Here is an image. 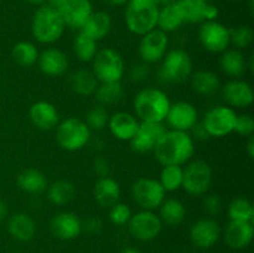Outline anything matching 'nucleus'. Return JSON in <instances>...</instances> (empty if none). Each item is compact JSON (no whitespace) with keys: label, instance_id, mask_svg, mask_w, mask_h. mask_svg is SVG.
<instances>
[{"label":"nucleus","instance_id":"obj_1","mask_svg":"<svg viewBox=\"0 0 254 253\" xmlns=\"http://www.w3.org/2000/svg\"><path fill=\"white\" fill-rule=\"evenodd\" d=\"M154 155L161 165L184 166L195 154V140L188 131L168 129L154 148Z\"/></svg>","mask_w":254,"mask_h":253},{"label":"nucleus","instance_id":"obj_2","mask_svg":"<svg viewBox=\"0 0 254 253\" xmlns=\"http://www.w3.org/2000/svg\"><path fill=\"white\" fill-rule=\"evenodd\" d=\"M170 106L168 94L155 87L143 88L133 101L134 113L140 122H165Z\"/></svg>","mask_w":254,"mask_h":253},{"label":"nucleus","instance_id":"obj_3","mask_svg":"<svg viewBox=\"0 0 254 253\" xmlns=\"http://www.w3.org/2000/svg\"><path fill=\"white\" fill-rule=\"evenodd\" d=\"M160 4L156 0H129L126 5L124 21L129 31L138 36L156 29Z\"/></svg>","mask_w":254,"mask_h":253},{"label":"nucleus","instance_id":"obj_4","mask_svg":"<svg viewBox=\"0 0 254 253\" xmlns=\"http://www.w3.org/2000/svg\"><path fill=\"white\" fill-rule=\"evenodd\" d=\"M66 30L64 19L57 10L49 5L39 6L32 16L31 32L37 42L52 45L59 41Z\"/></svg>","mask_w":254,"mask_h":253},{"label":"nucleus","instance_id":"obj_5","mask_svg":"<svg viewBox=\"0 0 254 253\" xmlns=\"http://www.w3.org/2000/svg\"><path fill=\"white\" fill-rule=\"evenodd\" d=\"M193 72L192 59L185 50L174 49L161 60L159 77L166 83H183Z\"/></svg>","mask_w":254,"mask_h":253},{"label":"nucleus","instance_id":"obj_6","mask_svg":"<svg viewBox=\"0 0 254 253\" xmlns=\"http://www.w3.org/2000/svg\"><path fill=\"white\" fill-rule=\"evenodd\" d=\"M56 141L64 150L78 151L91 140L92 130L84 121L69 117L60 122L56 128Z\"/></svg>","mask_w":254,"mask_h":253},{"label":"nucleus","instance_id":"obj_7","mask_svg":"<svg viewBox=\"0 0 254 253\" xmlns=\"http://www.w3.org/2000/svg\"><path fill=\"white\" fill-rule=\"evenodd\" d=\"M92 72L99 83L103 82H121L126 72V63L117 50L104 47L97 51L92 60Z\"/></svg>","mask_w":254,"mask_h":253},{"label":"nucleus","instance_id":"obj_8","mask_svg":"<svg viewBox=\"0 0 254 253\" xmlns=\"http://www.w3.org/2000/svg\"><path fill=\"white\" fill-rule=\"evenodd\" d=\"M213 181V171L210 164L201 159L185 164L181 189L190 196H203L208 192Z\"/></svg>","mask_w":254,"mask_h":253},{"label":"nucleus","instance_id":"obj_9","mask_svg":"<svg viewBox=\"0 0 254 253\" xmlns=\"http://www.w3.org/2000/svg\"><path fill=\"white\" fill-rule=\"evenodd\" d=\"M165 190L156 179L139 178L131 185V197L141 210L155 211L165 198Z\"/></svg>","mask_w":254,"mask_h":253},{"label":"nucleus","instance_id":"obj_10","mask_svg":"<svg viewBox=\"0 0 254 253\" xmlns=\"http://www.w3.org/2000/svg\"><path fill=\"white\" fill-rule=\"evenodd\" d=\"M238 114L228 106H216L206 112L202 124L210 138H223L235 131Z\"/></svg>","mask_w":254,"mask_h":253},{"label":"nucleus","instance_id":"obj_11","mask_svg":"<svg viewBox=\"0 0 254 253\" xmlns=\"http://www.w3.org/2000/svg\"><path fill=\"white\" fill-rule=\"evenodd\" d=\"M197 37L201 46L211 54H222L230 47V29L217 20L201 22Z\"/></svg>","mask_w":254,"mask_h":253},{"label":"nucleus","instance_id":"obj_12","mask_svg":"<svg viewBox=\"0 0 254 253\" xmlns=\"http://www.w3.org/2000/svg\"><path fill=\"white\" fill-rule=\"evenodd\" d=\"M163 228V222L154 211L141 210L131 215L128 222V231L135 240L149 242L159 236Z\"/></svg>","mask_w":254,"mask_h":253},{"label":"nucleus","instance_id":"obj_13","mask_svg":"<svg viewBox=\"0 0 254 253\" xmlns=\"http://www.w3.org/2000/svg\"><path fill=\"white\" fill-rule=\"evenodd\" d=\"M138 52L144 63H156L168 52L169 36L159 29H154L140 36Z\"/></svg>","mask_w":254,"mask_h":253},{"label":"nucleus","instance_id":"obj_14","mask_svg":"<svg viewBox=\"0 0 254 253\" xmlns=\"http://www.w3.org/2000/svg\"><path fill=\"white\" fill-rule=\"evenodd\" d=\"M166 130L164 122H140L138 131L129 141L130 148L139 154L153 151Z\"/></svg>","mask_w":254,"mask_h":253},{"label":"nucleus","instance_id":"obj_15","mask_svg":"<svg viewBox=\"0 0 254 253\" xmlns=\"http://www.w3.org/2000/svg\"><path fill=\"white\" fill-rule=\"evenodd\" d=\"M198 122V112L192 103L179 101L171 103L165 118L166 128L173 130L188 131Z\"/></svg>","mask_w":254,"mask_h":253},{"label":"nucleus","instance_id":"obj_16","mask_svg":"<svg viewBox=\"0 0 254 253\" xmlns=\"http://www.w3.org/2000/svg\"><path fill=\"white\" fill-rule=\"evenodd\" d=\"M185 24H201L217 20L220 11L208 0H178L175 1Z\"/></svg>","mask_w":254,"mask_h":253},{"label":"nucleus","instance_id":"obj_17","mask_svg":"<svg viewBox=\"0 0 254 253\" xmlns=\"http://www.w3.org/2000/svg\"><path fill=\"white\" fill-rule=\"evenodd\" d=\"M221 226L213 217H203L196 221L190 228V240L195 247L207 250L220 240Z\"/></svg>","mask_w":254,"mask_h":253},{"label":"nucleus","instance_id":"obj_18","mask_svg":"<svg viewBox=\"0 0 254 253\" xmlns=\"http://www.w3.org/2000/svg\"><path fill=\"white\" fill-rule=\"evenodd\" d=\"M64 19L66 27L81 30L93 12L91 0H64L57 10Z\"/></svg>","mask_w":254,"mask_h":253},{"label":"nucleus","instance_id":"obj_19","mask_svg":"<svg viewBox=\"0 0 254 253\" xmlns=\"http://www.w3.org/2000/svg\"><path fill=\"white\" fill-rule=\"evenodd\" d=\"M222 97L231 108H247L254 102L252 86L241 78L228 81L222 87Z\"/></svg>","mask_w":254,"mask_h":253},{"label":"nucleus","instance_id":"obj_20","mask_svg":"<svg viewBox=\"0 0 254 253\" xmlns=\"http://www.w3.org/2000/svg\"><path fill=\"white\" fill-rule=\"evenodd\" d=\"M82 221L76 213L64 211L55 215L50 221V231L56 238L62 241H69L81 235Z\"/></svg>","mask_w":254,"mask_h":253},{"label":"nucleus","instance_id":"obj_21","mask_svg":"<svg viewBox=\"0 0 254 253\" xmlns=\"http://www.w3.org/2000/svg\"><path fill=\"white\" fill-rule=\"evenodd\" d=\"M40 71L49 77H61L67 72L69 61L67 55L56 47H47L39 54L37 59Z\"/></svg>","mask_w":254,"mask_h":253},{"label":"nucleus","instance_id":"obj_22","mask_svg":"<svg viewBox=\"0 0 254 253\" xmlns=\"http://www.w3.org/2000/svg\"><path fill=\"white\" fill-rule=\"evenodd\" d=\"M253 222L248 221H231L223 231L225 243L232 250H243L253 240Z\"/></svg>","mask_w":254,"mask_h":253},{"label":"nucleus","instance_id":"obj_23","mask_svg":"<svg viewBox=\"0 0 254 253\" xmlns=\"http://www.w3.org/2000/svg\"><path fill=\"white\" fill-rule=\"evenodd\" d=\"M29 118L32 126L40 130H51L60 123V113L55 104L47 101L35 102L29 109Z\"/></svg>","mask_w":254,"mask_h":253},{"label":"nucleus","instance_id":"obj_24","mask_svg":"<svg viewBox=\"0 0 254 253\" xmlns=\"http://www.w3.org/2000/svg\"><path fill=\"white\" fill-rule=\"evenodd\" d=\"M140 121L128 112H116L109 116L108 128L114 138L122 141H130L138 131Z\"/></svg>","mask_w":254,"mask_h":253},{"label":"nucleus","instance_id":"obj_25","mask_svg":"<svg viewBox=\"0 0 254 253\" xmlns=\"http://www.w3.org/2000/svg\"><path fill=\"white\" fill-rule=\"evenodd\" d=\"M121 185L116 179L111 176L98 178L93 188V197L97 205L102 208H111L119 202L121 198Z\"/></svg>","mask_w":254,"mask_h":253},{"label":"nucleus","instance_id":"obj_26","mask_svg":"<svg viewBox=\"0 0 254 253\" xmlns=\"http://www.w3.org/2000/svg\"><path fill=\"white\" fill-rule=\"evenodd\" d=\"M112 26H113V20H112L111 15L108 12L99 10V11L92 12L91 16L88 17L86 24L79 31L84 32L89 37H92L94 41L98 42L108 36Z\"/></svg>","mask_w":254,"mask_h":253},{"label":"nucleus","instance_id":"obj_27","mask_svg":"<svg viewBox=\"0 0 254 253\" xmlns=\"http://www.w3.org/2000/svg\"><path fill=\"white\" fill-rule=\"evenodd\" d=\"M220 67L232 79L241 78L247 72V60L241 50L227 49L221 54Z\"/></svg>","mask_w":254,"mask_h":253},{"label":"nucleus","instance_id":"obj_28","mask_svg":"<svg viewBox=\"0 0 254 253\" xmlns=\"http://www.w3.org/2000/svg\"><path fill=\"white\" fill-rule=\"evenodd\" d=\"M7 231L15 240L27 242L36 233V223L27 213L17 212L7 220Z\"/></svg>","mask_w":254,"mask_h":253},{"label":"nucleus","instance_id":"obj_29","mask_svg":"<svg viewBox=\"0 0 254 253\" xmlns=\"http://www.w3.org/2000/svg\"><path fill=\"white\" fill-rule=\"evenodd\" d=\"M68 84L72 91L81 97L94 96L99 81L91 69L81 68L72 72L68 77Z\"/></svg>","mask_w":254,"mask_h":253},{"label":"nucleus","instance_id":"obj_30","mask_svg":"<svg viewBox=\"0 0 254 253\" xmlns=\"http://www.w3.org/2000/svg\"><path fill=\"white\" fill-rule=\"evenodd\" d=\"M190 83L193 91L203 97L217 93L221 88V81L217 74L210 69H197L190 76Z\"/></svg>","mask_w":254,"mask_h":253},{"label":"nucleus","instance_id":"obj_31","mask_svg":"<svg viewBox=\"0 0 254 253\" xmlns=\"http://www.w3.org/2000/svg\"><path fill=\"white\" fill-rule=\"evenodd\" d=\"M16 184L19 189L30 195H37L46 191L49 183L42 171L34 168H27L16 176Z\"/></svg>","mask_w":254,"mask_h":253},{"label":"nucleus","instance_id":"obj_32","mask_svg":"<svg viewBox=\"0 0 254 253\" xmlns=\"http://www.w3.org/2000/svg\"><path fill=\"white\" fill-rule=\"evenodd\" d=\"M159 217H160L163 225L165 223L166 226H170V227H176L185 221V205L179 198L165 197L161 205L159 206Z\"/></svg>","mask_w":254,"mask_h":253},{"label":"nucleus","instance_id":"obj_33","mask_svg":"<svg viewBox=\"0 0 254 253\" xmlns=\"http://www.w3.org/2000/svg\"><path fill=\"white\" fill-rule=\"evenodd\" d=\"M47 198L52 205L64 206L71 202L77 195V189L69 180H57L47 186Z\"/></svg>","mask_w":254,"mask_h":253},{"label":"nucleus","instance_id":"obj_34","mask_svg":"<svg viewBox=\"0 0 254 253\" xmlns=\"http://www.w3.org/2000/svg\"><path fill=\"white\" fill-rule=\"evenodd\" d=\"M184 24L185 22H184V19L181 16V12L176 2L163 5V7H160L158 15V22H156V29L161 30L165 34H169V32H174L179 30Z\"/></svg>","mask_w":254,"mask_h":253},{"label":"nucleus","instance_id":"obj_35","mask_svg":"<svg viewBox=\"0 0 254 253\" xmlns=\"http://www.w3.org/2000/svg\"><path fill=\"white\" fill-rule=\"evenodd\" d=\"M94 96L101 106H112L122 101L124 96V88L121 82H103L99 83Z\"/></svg>","mask_w":254,"mask_h":253},{"label":"nucleus","instance_id":"obj_36","mask_svg":"<svg viewBox=\"0 0 254 253\" xmlns=\"http://www.w3.org/2000/svg\"><path fill=\"white\" fill-rule=\"evenodd\" d=\"M39 54L36 45L30 41L17 42L11 50V57L14 62L22 67L34 66L39 59Z\"/></svg>","mask_w":254,"mask_h":253},{"label":"nucleus","instance_id":"obj_37","mask_svg":"<svg viewBox=\"0 0 254 253\" xmlns=\"http://www.w3.org/2000/svg\"><path fill=\"white\" fill-rule=\"evenodd\" d=\"M227 213L231 221H248L253 222L254 206L247 197L238 196L231 200L227 206Z\"/></svg>","mask_w":254,"mask_h":253},{"label":"nucleus","instance_id":"obj_38","mask_svg":"<svg viewBox=\"0 0 254 253\" xmlns=\"http://www.w3.org/2000/svg\"><path fill=\"white\" fill-rule=\"evenodd\" d=\"M184 166L164 165L159 176V183L163 186L165 192H174L180 190L183 186Z\"/></svg>","mask_w":254,"mask_h":253},{"label":"nucleus","instance_id":"obj_39","mask_svg":"<svg viewBox=\"0 0 254 253\" xmlns=\"http://www.w3.org/2000/svg\"><path fill=\"white\" fill-rule=\"evenodd\" d=\"M73 51L77 59L82 62H92L98 51V42L84 32L78 31L73 41Z\"/></svg>","mask_w":254,"mask_h":253},{"label":"nucleus","instance_id":"obj_40","mask_svg":"<svg viewBox=\"0 0 254 253\" xmlns=\"http://www.w3.org/2000/svg\"><path fill=\"white\" fill-rule=\"evenodd\" d=\"M109 121V113L107 111V108L101 104H97L93 106L86 114V118H84V123L88 126V128L91 130L99 131L102 129L106 128L108 126Z\"/></svg>","mask_w":254,"mask_h":253},{"label":"nucleus","instance_id":"obj_41","mask_svg":"<svg viewBox=\"0 0 254 253\" xmlns=\"http://www.w3.org/2000/svg\"><path fill=\"white\" fill-rule=\"evenodd\" d=\"M254 32L253 29L248 25H241V26L230 29V45L233 49L245 50L250 47L253 42Z\"/></svg>","mask_w":254,"mask_h":253},{"label":"nucleus","instance_id":"obj_42","mask_svg":"<svg viewBox=\"0 0 254 253\" xmlns=\"http://www.w3.org/2000/svg\"><path fill=\"white\" fill-rule=\"evenodd\" d=\"M131 210L127 203L117 202L116 205L109 208L108 217L113 225L116 226H126L128 225L129 220L131 217Z\"/></svg>","mask_w":254,"mask_h":253},{"label":"nucleus","instance_id":"obj_43","mask_svg":"<svg viewBox=\"0 0 254 253\" xmlns=\"http://www.w3.org/2000/svg\"><path fill=\"white\" fill-rule=\"evenodd\" d=\"M222 200L217 193H205L202 198V208L208 217H215L222 211Z\"/></svg>","mask_w":254,"mask_h":253},{"label":"nucleus","instance_id":"obj_44","mask_svg":"<svg viewBox=\"0 0 254 253\" xmlns=\"http://www.w3.org/2000/svg\"><path fill=\"white\" fill-rule=\"evenodd\" d=\"M235 131L241 136L250 138L254 133V119L250 114H241L237 116L235 124Z\"/></svg>","mask_w":254,"mask_h":253},{"label":"nucleus","instance_id":"obj_45","mask_svg":"<svg viewBox=\"0 0 254 253\" xmlns=\"http://www.w3.org/2000/svg\"><path fill=\"white\" fill-rule=\"evenodd\" d=\"M92 168L98 178L109 176V173H111V164H109L108 159H106L104 156H98L94 159Z\"/></svg>","mask_w":254,"mask_h":253},{"label":"nucleus","instance_id":"obj_46","mask_svg":"<svg viewBox=\"0 0 254 253\" xmlns=\"http://www.w3.org/2000/svg\"><path fill=\"white\" fill-rule=\"evenodd\" d=\"M149 67L148 63H136L134 64L133 67L130 68V72H129V76H130L131 81H135V82H140L144 81V79L148 78L149 76Z\"/></svg>","mask_w":254,"mask_h":253},{"label":"nucleus","instance_id":"obj_47","mask_svg":"<svg viewBox=\"0 0 254 253\" xmlns=\"http://www.w3.org/2000/svg\"><path fill=\"white\" fill-rule=\"evenodd\" d=\"M189 134H190L191 138H192L193 140L203 141V140H207V139L210 138L207 130H206L205 126H203L202 122H197V123H196L195 126L189 130Z\"/></svg>","mask_w":254,"mask_h":253},{"label":"nucleus","instance_id":"obj_48","mask_svg":"<svg viewBox=\"0 0 254 253\" xmlns=\"http://www.w3.org/2000/svg\"><path fill=\"white\" fill-rule=\"evenodd\" d=\"M82 227H84L88 233H98L102 228V221L98 217H91L84 222V225L82 223Z\"/></svg>","mask_w":254,"mask_h":253},{"label":"nucleus","instance_id":"obj_49","mask_svg":"<svg viewBox=\"0 0 254 253\" xmlns=\"http://www.w3.org/2000/svg\"><path fill=\"white\" fill-rule=\"evenodd\" d=\"M106 5L108 6H113V7H118V6H126L127 2L129 0H102Z\"/></svg>","mask_w":254,"mask_h":253},{"label":"nucleus","instance_id":"obj_50","mask_svg":"<svg viewBox=\"0 0 254 253\" xmlns=\"http://www.w3.org/2000/svg\"><path fill=\"white\" fill-rule=\"evenodd\" d=\"M246 151H247V155L251 159L254 158V136H250L247 141V145H246Z\"/></svg>","mask_w":254,"mask_h":253},{"label":"nucleus","instance_id":"obj_51","mask_svg":"<svg viewBox=\"0 0 254 253\" xmlns=\"http://www.w3.org/2000/svg\"><path fill=\"white\" fill-rule=\"evenodd\" d=\"M7 216V206L4 201L0 198V222L4 221Z\"/></svg>","mask_w":254,"mask_h":253},{"label":"nucleus","instance_id":"obj_52","mask_svg":"<svg viewBox=\"0 0 254 253\" xmlns=\"http://www.w3.org/2000/svg\"><path fill=\"white\" fill-rule=\"evenodd\" d=\"M62 2H64V0H46V5H49L50 7H52L55 10H59Z\"/></svg>","mask_w":254,"mask_h":253},{"label":"nucleus","instance_id":"obj_53","mask_svg":"<svg viewBox=\"0 0 254 253\" xmlns=\"http://www.w3.org/2000/svg\"><path fill=\"white\" fill-rule=\"evenodd\" d=\"M25 1H27L29 4L31 5H35V6H42V5L46 4V0H25Z\"/></svg>","mask_w":254,"mask_h":253},{"label":"nucleus","instance_id":"obj_54","mask_svg":"<svg viewBox=\"0 0 254 253\" xmlns=\"http://www.w3.org/2000/svg\"><path fill=\"white\" fill-rule=\"evenodd\" d=\"M121 253H143L138 250V248H134V247H126L123 248Z\"/></svg>","mask_w":254,"mask_h":253},{"label":"nucleus","instance_id":"obj_55","mask_svg":"<svg viewBox=\"0 0 254 253\" xmlns=\"http://www.w3.org/2000/svg\"><path fill=\"white\" fill-rule=\"evenodd\" d=\"M160 5H166V4H171V2H175L178 0H156Z\"/></svg>","mask_w":254,"mask_h":253},{"label":"nucleus","instance_id":"obj_56","mask_svg":"<svg viewBox=\"0 0 254 253\" xmlns=\"http://www.w3.org/2000/svg\"><path fill=\"white\" fill-rule=\"evenodd\" d=\"M230 1H241V0H230Z\"/></svg>","mask_w":254,"mask_h":253},{"label":"nucleus","instance_id":"obj_57","mask_svg":"<svg viewBox=\"0 0 254 253\" xmlns=\"http://www.w3.org/2000/svg\"><path fill=\"white\" fill-rule=\"evenodd\" d=\"M10 253H22V252H10Z\"/></svg>","mask_w":254,"mask_h":253}]
</instances>
